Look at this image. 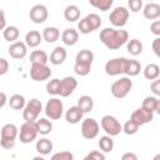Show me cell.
Listing matches in <instances>:
<instances>
[{"mask_svg":"<svg viewBox=\"0 0 160 160\" xmlns=\"http://www.w3.org/2000/svg\"><path fill=\"white\" fill-rule=\"evenodd\" d=\"M100 41L110 50H118L129 40V32L121 28H104L99 34Z\"/></svg>","mask_w":160,"mask_h":160,"instance_id":"cell-1","label":"cell"},{"mask_svg":"<svg viewBox=\"0 0 160 160\" xmlns=\"http://www.w3.org/2000/svg\"><path fill=\"white\" fill-rule=\"evenodd\" d=\"M94 61V52L89 49L80 50L75 56L74 71L79 76H86L91 71V65Z\"/></svg>","mask_w":160,"mask_h":160,"instance_id":"cell-2","label":"cell"},{"mask_svg":"<svg viewBox=\"0 0 160 160\" xmlns=\"http://www.w3.org/2000/svg\"><path fill=\"white\" fill-rule=\"evenodd\" d=\"M19 129L15 124H5L0 129V146L5 150H11L16 144Z\"/></svg>","mask_w":160,"mask_h":160,"instance_id":"cell-3","label":"cell"},{"mask_svg":"<svg viewBox=\"0 0 160 160\" xmlns=\"http://www.w3.org/2000/svg\"><path fill=\"white\" fill-rule=\"evenodd\" d=\"M101 24H102V21H101L100 15L91 12V14H88L85 18H82L78 22V29H79L80 34L86 35V34H90V32L98 30L101 26Z\"/></svg>","mask_w":160,"mask_h":160,"instance_id":"cell-4","label":"cell"},{"mask_svg":"<svg viewBox=\"0 0 160 160\" xmlns=\"http://www.w3.org/2000/svg\"><path fill=\"white\" fill-rule=\"evenodd\" d=\"M131 89H132V80L129 76H122L111 84L110 92L116 99H124L128 96Z\"/></svg>","mask_w":160,"mask_h":160,"instance_id":"cell-5","label":"cell"},{"mask_svg":"<svg viewBox=\"0 0 160 160\" xmlns=\"http://www.w3.org/2000/svg\"><path fill=\"white\" fill-rule=\"evenodd\" d=\"M128 62L129 59L128 58H114L106 61L104 70L106 72V75L109 76H118L121 74L126 72V68H128Z\"/></svg>","mask_w":160,"mask_h":160,"instance_id":"cell-6","label":"cell"},{"mask_svg":"<svg viewBox=\"0 0 160 160\" xmlns=\"http://www.w3.org/2000/svg\"><path fill=\"white\" fill-rule=\"evenodd\" d=\"M44 111L46 118H49L50 120H59L64 114V104L59 98L54 96L50 100H48Z\"/></svg>","mask_w":160,"mask_h":160,"instance_id":"cell-7","label":"cell"},{"mask_svg":"<svg viewBox=\"0 0 160 160\" xmlns=\"http://www.w3.org/2000/svg\"><path fill=\"white\" fill-rule=\"evenodd\" d=\"M42 111V104L39 99H30L22 109V119L25 121H36Z\"/></svg>","mask_w":160,"mask_h":160,"instance_id":"cell-8","label":"cell"},{"mask_svg":"<svg viewBox=\"0 0 160 160\" xmlns=\"http://www.w3.org/2000/svg\"><path fill=\"white\" fill-rule=\"evenodd\" d=\"M100 126L110 136H116L122 131V125L112 115H104L100 120Z\"/></svg>","mask_w":160,"mask_h":160,"instance_id":"cell-9","label":"cell"},{"mask_svg":"<svg viewBox=\"0 0 160 160\" xmlns=\"http://www.w3.org/2000/svg\"><path fill=\"white\" fill-rule=\"evenodd\" d=\"M80 131L84 139L88 140H92L99 135L100 131V125L99 122L92 119V118H86L81 120V126H80Z\"/></svg>","mask_w":160,"mask_h":160,"instance_id":"cell-10","label":"cell"},{"mask_svg":"<svg viewBox=\"0 0 160 160\" xmlns=\"http://www.w3.org/2000/svg\"><path fill=\"white\" fill-rule=\"evenodd\" d=\"M18 136H19L20 142H22V144L32 142L38 136V129H36L35 121H25L20 126V131H19Z\"/></svg>","mask_w":160,"mask_h":160,"instance_id":"cell-11","label":"cell"},{"mask_svg":"<svg viewBox=\"0 0 160 160\" xmlns=\"http://www.w3.org/2000/svg\"><path fill=\"white\" fill-rule=\"evenodd\" d=\"M129 20V10L125 6H116L109 15V21L114 28H124Z\"/></svg>","mask_w":160,"mask_h":160,"instance_id":"cell-12","label":"cell"},{"mask_svg":"<svg viewBox=\"0 0 160 160\" xmlns=\"http://www.w3.org/2000/svg\"><path fill=\"white\" fill-rule=\"evenodd\" d=\"M51 69L46 64H31L30 68V78L34 81H45L51 76Z\"/></svg>","mask_w":160,"mask_h":160,"instance_id":"cell-13","label":"cell"},{"mask_svg":"<svg viewBox=\"0 0 160 160\" xmlns=\"http://www.w3.org/2000/svg\"><path fill=\"white\" fill-rule=\"evenodd\" d=\"M29 18L34 24H42L49 18V10L42 4H36L30 9Z\"/></svg>","mask_w":160,"mask_h":160,"instance_id":"cell-14","label":"cell"},{"mask_svg":"<svg viewBox=\"0 0 160 160\" xmlns=\"http://www.w3.org/2000/svg\"><path fill=\"white\" fill-rule=\"evenodd\" d=\"M130 119L132 121H135L139 126H142V125H145L148 122H151L154 120V112L142 108V106H140L139 109H136L131 112Z\"/></svg>","mask_w":160,"mask_h":160,"instance_id":"cell-15","label":"cell"},{"mask_svg":"<svg viewBox=\"0 0 160 160\" xmlns=\"http://www.w3.org/2000/svg\"><path fill=\"white\" fill-rule=\"evenodd\" d=\"M76 88H78V80L74 76H65L64 79L60 80L59 95L61 98H68L75 91Z\"/></svg>","mask_w":160,"mask_h":160,"instance_id":"cell-16","label":"cell"},{"mask_svg":"<svg viewBox=\"0 0 160 160\" xmlns=\"http://www.w3.org/2000/svg\"><path fill=\"white\" fill-rule=\"evenodd\" d=\"M8 52H9L10 58L20 60V59H24L28 55V46L24 41H14V42L10 44V46L8 49Z\"/></svg>","mask_w":160,"mask_h":160,"instance_id":"cell-17","label":"cell"},{"mask_svg":"<svg viewBox=\"0 0 160 160\" xmlns=\"http://www.w3.org/2000/svg\"><path fill=\"white\" fill-rule=\"evenodd\" d=\"M82 118H84V112H82V110L78 105L70 106L66 110V112H65V120H66V122L72 124V125L80 122L82 120Z\"/></svg>","mask_w":160,"mask_h":160,"instance_id":"cell-18","label":"cell"},{"mask_svg":"<svg viewBox=\"0 0 160 160\" xmlns=\"http://www.w3.org/2000/svg\"><path fill=\"white\" fill-rule=\"evenodd\" d=\"M142 15L148 20H156L160 16V5L154 2H149L145 6H142Z\"/></svg>","mask_w":160,"mask_h":160,"instance_id":"cell-19","label":"cell"},{"mask_svg":"<svg viewBox=\"0 0 160 160\" xmlns=\"http://www.w3.org/2000/svg\"><path fill=\"white\" fill-rule=\"evenodd\" d=\"M66 56H68V52H66L65 48H64V46H56V48L51 51L49 61H50L52 65H61V64L66 60Z\"/></svg>","mask_w":160,"mask_h":160,"instance_id":"cell-20","label":"cell"},{"mask_svg":"<svg viewBox=\"0 0 160 160\" xmlns=\"http://www.w3.org/2000/svg\"><path fill=\"white\" fill-rule=\"evenodd\" d=\"M78 40H79V31L72 28L65 29L61 34V41L68 46H74L78 42Z\"/></svg>","mask_w":160,"mask_h":160,"instance_id":"cell-21","label":"cell"},{"mask_svg":"<svg viewBox=\"0 0 160 160\" xmlns=\"http://www.w3.org/2000/svg\"><path fill=\"white\" fill-rule=\"evenodd\" d=\"M42 41V36L40 34V31L38 30H30L29 32H26L25 35V44L28 48H36L41 44Z\"/></svg>","mask_w":160,"mask_h":160,"instance_id":"cell-22","label":"cell"},{"mask_svg":"<svg viewBox=\"0 0 160 160\" xmlns=\"http://www.w3.org/2000/svg\"><path fill=\"white\" fill-rule=\"evenodd\" d=\"M41 36H42V40H45V41L49 42V44H52V42H55V41L59 40V38H60V31H59V29L55 28V26H46V28L42 30Z\"/></svg>","mask_w":160,"mask_h":160,"instance_id":"cell-23","label":"cell"},{"mask_svg":"<svg viewBox=\"0 0 160 160\" xmlns=\"http://www.w3.org/2000/svg\"><path fill=\"white\" fill-rule=\"evenodd\" d=\"M141 106L148 109V110H150V111H152L154 114L155 112H160V100H159V96H155V95L146 96L142 100Z\"/></svg>","mask_w":160,"mask_h":160,"instance_id":"cell-24","label":"cell"},{"mask_svg":"<svg viewBox=\"0 0 160 160\" xmlns=\"http://www.w3.org/2000/svg\"><path fill=\"white\" fill-rule=\"evenodd\" d=\"M38 134L40 135H49L52 131V122L49 120V118H40L35 121Z\"/></svg>","mask_w":160,"mask_h":160,"instance_id":"cell-25","label":"cell"},{"mask_svg":"<svg viewBox=\"0 0 160 160\" xmlns=\"http://www.w3.org/2000/svg\"><path fill=\"white\" fill-rule=\"evenodd\" d=\"M52 148H54V145H52L51 140H49V139H46V138H42V139L38 140L36 144H35L36 151H38L40 155H42V156L49 155V154L52 151Z\"/></svg>","mask_w":160,"mask_h":160,"instance_id":"cell-26","label":"cell"},{"mask_svg":"<svg viewBox=\"0 0 160 160\" xmlns=\"http://www.w3.org/2000/svg\"><path fill=\"white\" fill-rule=\"evenodd\" d=\"M64 18L69 22H74L80 19V9L76 5H68L64 9Z\"/></svg>","mask_w":160,"mask_h":160,"instance_id":"cell-27","label":"cell"},{"mask_svg":"<svg viewBox=\"0 0 160 160\" xmlns=\"http://www.w3.org/2000/svg\"><path fill=\"white\" fill-rule=\"evenodd\" d=\"M126 49H128V52L132 56H138L142 52V49H144V45L140 40L138 39H130L126 41Z\"/></svg>","mask_w":160,"mask_h":160,"instance_id":"cell-28","label":"cell"},{"mask_svg":"<svg viewBox=\"0 0 160 160\" xmlns=\"http://www.w3.org/2000/svg\"><path fill=\"white\" fill-rule=\"evenodd\" d=\"M8 102L10 105V108L12 110H22L25 104H26V100L24 98V95L21 94H14L10 96V99H8Z\"/></svg>","mask_w":160,"mask_h":160,"instance_id":"cell-29","label":"cell"},{"mask_svg":"<svg viewBox=\"0 0 160 160\" xmlns=\"http://www.w3.org/2000/svg\"><path fill=\"white\" fill-rule=\"evenodd\" d=\"M76 105L82 110L84 114L85 112H90L94 109V100H92V98L90 95H82V96H80L78 99V104Z\"/></svg>","mask_w":160,"mask_h":160,"instance_id":"cell-30","label":"cell"},{"mask_svg":"<svg viewBox=\"0 0 160 160\" xmlns=\"http://www.w3.org/2000/svg\"><path fill=\"white\" fill-rule=\"evenodd\" d=\"M99 149L100 151H102L104 154L106 152H111L114 150V140H112V136L110 135H104L99 139Z\"/></svg>","mask_w":160,"mask_h":160,"instance_id":"cell-31","label":"cell"},{"mask_svg":"<svg viewBox=\"0 0 160 160\" xmlns=\"http://www.w3.org/2000/svg\"><path fill=\"white\" fill-rule=\"evenodd\" d=\"M144 78L148 80H155L160 75V68L158 64H148L142 70Z\"/></svg>","mask_w":160,"mask_h":160,"instance_id":"cell-32","label":"cell"},{"mask_svg":"<svg viewBox=\"0 0 160 160\" xmlns=\"http://www.w3.org/2000/svg\"><path fill=\"white\" fill-rule=\"evenodd\" d=\"M19 35H20V31H19V29L16 28V26H6L4 30H2V36H4V39L8 41V42H14V41H16L18 40V38H19Z\"/></svg>","mask_w":160,"mask_h":160,"instance_id":"cell-33","label":"cell"},{"mask_svg":"<svg viewBox=\"0 0 160 160\" xmlns=\"http://www.w3.org/2000/svg\"><path fill=\"white\" fill-rule=\"evenodd\" d=\"M49 61V56L44 50H34L30 54L31 64H46Z\"/></svg>","mask_w":160,"mask_h":160,"instance_id":"cell-34","label":"cell"},{"mask_svg":"<svg viewBox=\"0 0 160 160\" xmlns=\"http://www.w3.org/2000/svg\"><path fill=\"white\" fill-rule=\"evenodd\" d=\"M140 71H141V64H140L138 60L129 59V62H128V68H126V72H125V75L129 76V78H132V76L139 75Z\"/></svg>","mask_w":160,"mask_h":160,"instance_id":"cell-35","label":"cell"},{"mask_svg":"<svg viewBox=\"0 0 160 160\" xmlns=\"http://www.w3.org/2000/svg\"><path fill=\"white\" fill-rule=\"evenodd\" d=\"M90 5L100 11H108L114 4V0H89Z\"/></svg>","mask_w":160,"mask_h":160,"instance_id":"cell-36","label":"cell"},{"mask_svg":"<svg viewBox=\"0 0 160 160\" xmlns=\"http://www.w3.org/2000/svg\"><path fill=\"white\" fill-rule=\"evenodd\" d=\"M60 90V79H51L46 84V92L52 96H58Z\"/></svg>","mask_w":160,"mask_h":160,"instance_id":"cell-37","label":"cell"},{"mask_svg":"<svg viewBox=\"0 0 160 160\" xmlns=\"http://www.w3.org/2000/svg\"><path fill=\"white\" fill-rule=\"evenodd\" d=\"M138 130H139V125L135 121H132L131 119H129L122 125V132H125L126 135H134L138 132Z\"/></svg>","mask_w":160,"mask_h":160,"instance_id":"cell-38","label":"cell"},{"mask_svg":"<svg viewBox=\"0 0 160 160\" xmlns=\"http://www.w3.org/2000/svg\"><path fill=\"white\" fill-rule=\"evenodd\" d=\"M74 159V155L72 152L68 151V150H64V151H60V152H56L51 156V160H72Z\"/></svg>","mask_w":160,"mask_h":160,"instance_id":"cell-39","label":"cell"},{"mask_svg":"<svg viewBox=\"0 0 160 160\" xmlns=\"http://www.w3.org/2000/svg\"><path fill=\"white\" fill-rule=\"evenodd\" d=\"M84 159L85 160H105V154L100 150H92Z\"/></svg>","mask_w":160,"mask_h":160,"instance_id":"cell-40","label":"cell"},{"mask_svg":"<svg viewBox=\"0 0 160 160\" xmlns=\"http://www.w3.org/2000/svg\"><path fill=\"white\" fill-rule=\"evenodd\" d=\"M128 6L130 11L132 12H139L142 9V0H128Z\"/></svg>","mask_w":160,"mask_h":160,"instance_id":"cell-41","label":"cell"},{"mask_svg":"<svg viewBox=\"0 0 160 160\" xmlns=\"http://www.w3.org/2000/svg\"><path fill=\"white\" fill-rule=\"evenodd\" d=\"M150 89H151V91L155 96H160V80H159V78L151 81Z\"/></svg>","mask_w":160,"mask_h":160,"instance_id":"cell-42","label":"cell"},{"mask_svg":"<svg viewBox=\"0 0 160 160\" xmlns=\"http://www.w3.org/2000/svg\"><path fill=\"white\" fill-rule=\"evenodd\" d=\"M150 31H151L155 36H159V35H160V20H154V21L150 24Z\"/></svg>","mask_w":160,"mask_h":160,"instance_id":"cell-43","label":"cell"},{"mask_svg":"<svg viewBox=\"0 0 160 160\" xmlns=\"http://www.w3.org/2000/svg\"><path fill=\"white\" fill-rule=\"evenodd\" d=\"M9 71V61L4 58H0V76L5 75Z\"/></svg>","mask_w":160,"mask_h":160,"instance_id":"cell-44","label":"cell"},{"mask_svg":"<svg viewBox=\"0 0 160 160\" xmlns=\"http://www.w3.org/2000/svg\"><path fill=\"white\" fill-rule=\"evenodd\" d=\"M151 48H152V51L156 56H160V38L156 36L151 44Z\"/></svg>","mask_w":160,"mask_h":160,"instance_id":"cell-45","label":"cell"},{"mask_svg":"<svg viewBox=\"0 0 160 160\" xmlns=\"http://www.w3.org/2000/svg\"><path fill=\"white\" fill-rule=\"evenodd\" d=\"M6 28V18L4 10L0 9V30H4Z\"/></svg>","mask_w":160,"mask_h":160,"instance_id":"cell-46","label":"cell"},{"mask_svg":"<svg viewBox=\"0 0 160 160\" xmlns=\"http://www.w3.org/2000/svg\"><path fill=\"white\" fill-rule=\"evenodd\" d=\"M121 160H138V156L134 152H125L121 156Z\"/></svg>","mask_w":160,"mask_h":160,"instance_id":"cell-47","label":"cell"},{"mask_svg":"<svg viewBox=\"0 0 160 160\" xmlns=\"http://www.w3.org/2000/svg\"><path fill=\"white\" fill-rule=\"evenodd\" d=\"M6 102H8V96H6V94L2 92V91H0V109L4 108V106L6 105Z\"/></svg>","mask_w":160,"mask_h":160,"instance_id":"cell-48","label":"cell"},{"mask_svg":"<svg viewBox=\"0 0 160 160\" xmlns=\"http://www.w3.org/2000/svg\"><path fill=\"white\" fill-rule=\"evenodd\" d=\"M149 1H150V2H154V1H155V0H149Z\"/></svg>","mask_w":160,"mask_h":160,"instance_id":"cell-49","label":"cell"}]
</instances>
